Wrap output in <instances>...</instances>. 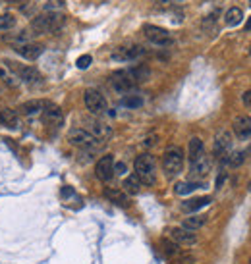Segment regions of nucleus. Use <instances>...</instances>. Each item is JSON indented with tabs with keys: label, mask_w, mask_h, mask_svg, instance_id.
I'll return each mask as SVG.
<instances>
[{
	"label": "nucleus",
	"mask_w": 251,
	"mask_h": 264,
	"mask_svg": "<svg viewBox=\"0 0 251 264\" xmlns=\"http://www.w3.org/2000/svg\"><path fill=\"white\" fill-rule=\"evenodd\" d=\"M64 23V16L56 10H49L41 16H37L31 23V31H35V35H45V33H53L56 29H60Z\"/></svg>",
	"instance_id": "1"
},
{
	"label": "nucleus",
	"mask_w": 251,
	"mask_h": 264,
	"mask_svg": "<svg viewBox=\"0 0 251 264\" xmlns=\"http://www.w3.org/2000/svg\"><path fill=\"white\" fill-rule=\"evenodd\" d=\"M133 170L135 176L139 177V181L145 185H153L157 179V166H155V158L151 155H139L135 162H133Z\"/></svg>",
	"instance_id": "2"
},
{
	"label": "nucleus",
	"mask_w": 251,
	"mask_h": 264,
	"mask_svg": "<svg viewBox=\"0 0 251 264\" xmlns=\"http://www.w3.org/2000/svg\"><path fill=\"white\" fill-rule=\"evenodd\" d=\"M182 166H184V153L180 147H168L164 151V157H162V168H164V174L168 177L178 176L182 172Z\"/></svg>",
	"instance_id": "3"
},
{
	"label": "nucleus",
	"mask_w": 251,
	"mask_h": 264,
	"mask_svg": "<svg viewBox=\"0 0 251 264\" xmlns=\"http://www.w3.org/2000/svg\"><path fill=\"white\" fill-rule=\"evenodd\" d=\"M68 141L73 147H79V149H87V151H99L103 143L99 141L97 137H93L87 129L83 127H75V129H70L68 133Z\"/></svg>",
	"instance_id": "4"
},
{
	"label": "nucleus",
	"mask_w": 251,
	"mask_h": 264,
	"mask_svg": "<svg viewBox=\"0 0 251 264\" xmlns=\"http://www.w3.org/2000/svg\"><path fill=\"white\" fill-rule=\"evenodd\" d=\"M143 33H145V37H147V41L153 43V45H157V47H170V45L174 43L172 35H170L166 29L159 27V25L147 23V25H143Z\"/></svg>",
	"instance_id": "5"
},
{
	"label": "nucleus",
	"mask_w": 251,
	"mask_h": 264,
	"mask_svg": "<svg viewBox=\"0 0 251 264\" xmlns=\"http://www.w3.org/2000/svg\"><path fill=\"white\" fill-rule=\"evenodd\" d=\"M83 103H85V106H87V110H89L91 114H103L107 110V99L97 89H87L83 93Z\"/></svg>",
	"instance_id": "6"
},
{
	"label": "nucleus",
	"mask_w": 251,
	"mask_h": 264,
	"mask_svg": "<svg viewBox=\"0 0 251 264\" xmlns=\"http://www.w3.org/2000/svg\"><path fill=\"white\" fill-rule=\"evenodd\" d=\"M110 83H112V87L116 89V91H120V93H127V91H131V89L137 85V81L133 79V75H131L129 70L116 71L110 77Z\"/></svg>",
	"instance_id": "7"
},
{
	"label": "nucleus",
	"mask_w": 251,
	"mask_h": 264,
	"mask_svg": "<svg viewBox=\"0 0 251 264\" xmlns=\"http://www.w3.org/2000/svg\"><path fill=\"white\" fill-rule=\"evenodd\" d=\"M145 54V49L139 47V45H131V47H118L114 53H112V58L116 62H129V60H137L139 56Z\"/></svg>",
	"instance_id": "8"
},
{
	"label": "nucleus",
	"mask_w": 251,
	"mask_h": 264,
	"mask_svg": "<svg viewBox=\"0 0 251 264\" xmlns=\"http://www.w3.org/2000/svg\"><path fill=\"white\" fill-rule=\"evenodd\" d=\"M189 162H191V166H189L191 179H203V177L209 174V170H211V160H209V157L205 153L199 155L197 158L189 160Z\"/></svg>",
	"instance_id": "9"
},
{
	"label": "nucleus",
	"mask_w": 251,
	"mask_h": 264,
	"mask_svg": "<svg viewBox=\"0 0 251 264\" xmlns=\"http://www.w3.org/2000/svg\"><path fill=\"white\" fill-rule=\"evenodd\" d=\"M230 151H232V139H230V133H226V131L218 133L215 139V145H213V155H215L218 160H222L230 155Z\"/></svg>",
	"instance_id": "10"
},
{
	"label": "nucleus",
	"mask_w": 251,
	"mask_h": 264,
	"mask_svg": "<svg viewBox=\"0 0 251 264\" xmlns=\"http://www.w3.org/2000/svg\"><path fill=\"white\" fill-rule=\"evenodd\" d=\"M95 174L101 181H110L114 177V158H112V155L99 158L97 166H95Z\"/></svg>",
	"instance_id": "11"
},
{
	"label": "nucleus",
	"mask_w": 251,
	"mask_h": 264,
	"mask_svg": "<svg viewBox=\"0 0 251 264\" xmlns=\"http://www.w3.org/2000/svg\"><path fill=\"white\" fill-rule=\"evenodd\" d=\"M83 129H87L91 135L97 137L99 141H105V139H108L112 135V127L107 125L105 122H101V120H87Z\"/></svg>",
	"instance_id": "12"
},
{
	"label": "nucleus",
	"mask_w": 251,
	"mask_h": 264,
	"mask_svg": "<svg viewBox=\"0 0 251 264\" xmlns=\"http://www.w3.org/2000/svg\"><path fill=\"white\" fill-rule=\"evenodd\" d=\"M43 120H45V123H47V125H51V127H60V125L64 123L62 110H60L58 106L47 103L45 110H43Z\"/></svg>",
	"instance_id": "13"
},
{
	"label": "nucleus",
	"mask_w": 251,
	"mask_h": 264,
	"mask_svg": "<svg viewBox=\"0 0 251 264\" xmlns=\"http://www.w3.org/2000/svg\"><path fill=\"white\" fill-rule=\"evenodd\" d=\"M170 239L176 243V245H195L197 243V235L189 229L184 228H174L170 229Z\"/></svg>",
	"instance_id": "14"
},
{
	"label": "nucleus",
	"mask_w": 251,
	"mask_h": 264,
	"mask_svg": "<svg viewBox=\"0 0 251 264\" xmlns=\"http://www.w3.org/2000/svg\"><path fill=\"white\" fill-rule=\"evenodd\" d=\"M232 129L238 139H250L251 137V116H238L232 123Z\"/></svg>",
	"instance_id": "15"
},
{
	"label": "nucleus",
	"mask_w": 251,
	"mask_h": 264,
	"mask_svg": "<svg viewBox=\"0 0 251 264\" xmlns=\"http://www.w3.org/2000/svg\"><path fill=\"white\" fill-rule=\"evenodd\" d=\"M6 64H10L14 70L18 71L19 79L25 81V83H41V79H43L41 73L31 66H14V62H6Z\"/></svg>",
	"instance_id": "16"
},
{
	"label": "nucleus",
	"mask_w": 251,
	"mask_h": 264,
	"mask_svg": "<svg viewBox=\"0 0 251 264\" xmlns=\"http://www.w3.org/2000/svg\"><path fill=\"white\" fill-rule=\"evenodd\" d=\"M19 56H23L25 60H37L41 54H43V47L35 45V43H25V45H19L16 47Z\"/></svg>",
	"instance_id": "17"
},
{
	"label": "nucleus",
	"mask_w": 251,
	"mask_h": 264,
	"mask_svg": "<svg viewBox=\"0 0 251 264\" xmlns=\"http://www.w3.org/2000/svg\"><path fill=\"white\" fill-rule=\"evenodd\" d=\"M105 197H107L110 203L118 205V207H127V205H129V199H127L126 191L116 189V187H107V189H105Z\"/></svg>",
	"instance_id": "18"
},
{
	"label": "nucleus",
	"mask_w": 251,
	"mask_h": 264,
	"mask_svg": "<svg viewBox=\"0 0 251 264\" xmlns=\"http://www.w3.org/2000/svg\"><path fill=\"white\" fill-rule=\"evenodd\" d=\"M205 222H207V216H205V214H191L189 218H186V220L182 222V228L189 229V231H195V229L203 228Z\"/></svg>",
	"instance_id": "19"
},
{
	"label": "nucleus",
	"mask_w": 251,
	"mask_h": 264,
	"mask_svg": "<svg viewBox=\"0 0 251 264\" xmlns=\"http://www.w3.org/2000/svg\"><path fill=\"white\" fill-rule=\"evenodd\" d=\"M45 106H47L45 101H27L25 105L21 106V112L25 116H37V114H43Z\"/></svg>",
	"instance_id": "20"
},
{
	"label": "nucleus",
	"mask_w": 251,
	"mask_h": 264,
	"mask_svg": "<svg viewBox=\"0 0 251 264\" xmlns=\"http://www.w3.org/2000/svg\"><path fill=\"white\" fill-rule=\"evenodd\" d=\"M211 203V197H197V199H191V201H186L184 205H182V209L186 212H197L199 209H203V207H207Z\"/></svg>",
	"instance_id": "21"
},
{
	"label": "nucleus",
	"mask_w": 251,
	"mask_h": 264,
	"mask_svg": "<svg viewBox=\"0 0 251 264\" xmlns=\"http://www.w3.org/2000/svg\"><path fill=\"white\" fill-rule=\"evenodd\" d=\"M0 123H4V125H8V127H18V114L14 112V110H10V108H4V110H0Z\"/></svg>",
	"instance_id": "22"
},
{
	"label": "nucleus",
	"mask_w": 251,
	"mask_h": 264,
	"mask_svg": "<svg viewBox=\"0 0 251 264\" xmlns=\"http://www.w3.org/2000/svg\"><path fill=\"white\" fill-rule=\"evenodd\" d=\"M244 160H246V151H234L226 158H222V162L226 166H230V168H238V166H242Z\"/></svg>",
	"instance_id": "23"
},
{
	"label": "nucleus",
	"mask_w": 251,
	"mask_h": 264,
	"mask_svg": "<svg viewBox=\"0 0 251 264\" xmlns=\"http://www.w3.org/2000/svg\"><path fill=\"white\" fill-rule=\"evenodd\" d=\"M124 189H126V193H131V195L139 193V191H141V181H139V177L135 176V174H131V176L126 177Z\"/></svg>",
	"instance_id": "24"
},
{
	"label": "nucleus",
	"mask_w": 251,
	"mask_h": 264,
	"mask_svg": "<svg viewBox=\"0 0 251 264\" xmlns=\"http://www.w3.org/2000/svg\"><path fill=\"white\" fill-rule=\"evenodd\" d=\"M224 19H226V23H228L230 27L238 25V23H242V19H244V12H242V8H236V6H232V8L226 12Z\"/></svg>",
	"instance_id": "25"
},
{
	"label": "nucleus",
	"mask_w": 251,
	"mask_h": 264,
	"mask_svg": "<svg viewBox=\"0 0 251 264\" xmlns=\"http://www.w3.org/2000/svg\"><path fill=\"white\" fill-rule=\"evenodd\" d=\"M205 153V147H203V141L199 137H191L189 139V160L197 158L199 155Z\"/></svg>",
	"instance_id": "26"
},
{
	"label": "nucleus",
	"mask_w": 251,
	"mask_h": 264,
	"mask_svg": "<svg viewBox=\"0 0 251 264\" xmlns=\"http://www.w3.org/2000/svg\"><path fill=\"white\" fill-rule=\"evenodd\" d=\"M197 187H199V181H180L178 185L174 187V191H176V195H189L193 193Z\"/></svg>",
	"instance_id": "27"
},
{
	"label": "nucleus",
	"mask_w": 251,
	"mask_h": 264,
	"mask_svg": "<svg viewBox=\"0 0 251 264\" xmlns=\"http://www.w3.org/2000/svg\"><path fill=\"white\" fill-rule=\"evenodd\" d=\"M16 25V18L12 14H2L0 16V31H8Z\"/></svg>",
	"instance_id": "28"
},
{
	"label": "nucleus",
	"mask_w": 251,
	"mask_h": 264,
	"mask_svg": "<svg viewBox=\"0 0 251 264\" xmlns=\"http://www.w3.org/2000/svg\"><path fill=\"white\" fill-rule=\"evenodd\" d=\"M122 105L127 106V108H139V106L143 105V99L137 97V95H133V97H126L124 101H122Z\"/></svg>",
	"instance_id": "29"
},
{
	"label": "nucleus",
	"mask_w": 251,
	"mask_h": 264,
	"mask_svg": "<svg viewBox=\"0 0 251 264\" xmlns=\"http://www.w3.org/2000/svg\"><path fill=\"white\" fill-rule=\"evenodd\" d=\"M162 249H164V253H166L168 257H174V255L178 253V245H176L174 241H168V239L162 241Z\"/></svg>",
	"instance_id": "30"
},
{
	"label": "nucleus",
	"mask_w": 251,
	"mask_h": 264,
	"mask_svg": "<svg viewBox=\"0 0 251 264\" xmlns=\"http://www.w3.org/2000/svg\"><path fill=\"white\" fill-rule=\"evenodd\" d=\"M91 62H93L91 54H83V56H79V58H77V62H75V64H77V68H79V70H87V68L91 66Z\"/></svg>",
	"instance_id": "31"
},
{
	"label": "nucleus",
	"mask_w": 251,
	"mask_h": 264,
	"mask_svg": "<svg viewBox=\"0 0 251 264\" xmlns=\"http://www.w3.org/2000/svg\"><path fill=\"white\" fill-rule=\"evenodd\" d=\"M126 164L124 162H118V164H114V174H118V176H124L126 174Z\"/></svg>",
	"instance_id": "32"
},
{
	"label": "nucleus",
	"mask_w": 251,
	"mask_h": 264,
	"mask_svg": "<svg viewBox=\"0 0 251 264\" xmlns=\"http://www.w3.org/2000/svg\"><path fill=\"white\" fill-rule=\"evenodd\" d=\"M62 6H64V0H49V10L56 12V8H62Z\"/></svg>",
	"instance_id": "33"
},
{
	"label": "nucleus",
	"mask_w": 251,
	"mask_h": 264,
	"mask_svg": "<svg viewBox=\"0 0 251 264\" xmlns=\"http://www.w3.org/2000/svg\"><path fill=\"white\" fill-rule=\"evenodd\" d=\"M157 6H162V8H168V6H172V4H176L178 0H153Z\"/></svg>",
	"instance_id": "34"
},
{
	"label": "nucleus",
	"mask_w": 251,
	"mask_h": 264,
	"mask_svg": "<svg viewBox=\"0 0 251 264\" xmlns=\"http://www.w3.org/2000/svg\"><path fill=\"white\" fill-rule=\"evenodd\" d=\"M242 103L251 110V91H246V93L242 95Z\"/></svg>",
	"instance_id": "35"
},
{
	"label": "nucleus",
	"mask_w": 251,
	"mask_h": 264,
	"mask_svg": "<svg viewBox=\"0 0 251 264\" xmlns=\"http://www.w3.org/2000/svg\"><path fill=\"white\" fill-rule=\"evenodd\" d=\"M224 179H226V174H224V172H220V174H218V179H216V187H220Z\"/></svg>",
	"instance_id": "36"
},
{
	"label": "nucleus",
	"mask_w": 251,
	"mask_h": 264,
	"mask_svg": "<svg viewBox=\"0 0 251 264\" xmlns=\"http://www.w3.org/2000/svg\"><path fill=\"white\" fill-rule=\"evenodd\" d=\"M246 29H251V18H250V21L246 23Z\"/></svg>",
	"instance_id": "37"
},
{
	"label": "nucleus",
	"mask_w": 251,
	"mask_h": 264,
	"mask_svg": "<svg viewBox=\"0 0 251 264\" xmlns=\"http://www.w3.org/2000/svg\"><path fill=\"white\" fill-rule=\"evenodd\" d=\"M8 2H21V0H8Z\"/></svg>",
	"instance_id": "38"
},
{
	"label": "nucleus",
	"mask_w": 251,
	"mask_h": 264,
	"mask_svg": "<svg viewBox=\"0 0 251 264\" xmlns=\"http://www.w3.org/2000/svg\"><path fill=\"white\" fill-rule=\"evenodd\" d=\"M248 153H250V155H251V145H250V149H248Z\"/></svg>",
	"instance_id": "39"
},
{
	"label": "nucleus",
	"mask_w": 251,
	"mask_h": 264,
	"mask_svg": "<svg viewBox=\"0 0 251 264\" xmlns=\"http://www.w3.org/2000/svg\"><path fill=\"white\" fill-rule=\"evenodd\" d=\"M250 6H251V0H250Z\"/></svg>",
	"instance_id": "40"
},
{
	"label": "nucleus",
	"mask_w": 251,
	"mask_h": 264,
	"mask_svg": "<svg viewBox=\"0 0 251 264\" xmlns=\"http://www.w3.org/2000/svg\"><path fill=\"white\" fill-rule=\"evenodd\" d=\"M250 264H251V259H250Z\"/></svg>",
	"instance_id": "41"
},
{
	"label": "nucleus",
	"mask_w": 251,
	"mask_h": 264,
	"mask_svg": "<svg viewBox=\"0 0 251 264\" xmlns=\"http://www.w3.org/2000/svg\"><path fill=\"white\" fill-rule=\"evenodd\" d=\"M0 93H2V91H0Z\"/></svg>",
	"instance_id": "42"
}]
</instances>
